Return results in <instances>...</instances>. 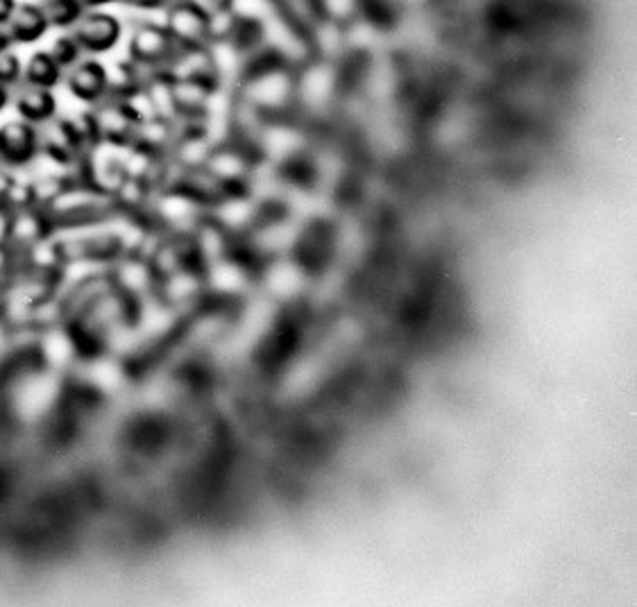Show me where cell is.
<instances>
[{
  "instance_id": "cell-14",
  "label": "cell",
  "mask_w": 637,
  "mask_h": 607,
  "mask_svg": "<svg viewBox=\"0 0 637 607\" xmlns=\"http://www.w3.org/2000/svg\"><path fill=\"white\" fill-rule=\"evenodd\" d=\"M23 80V64L19 60V54L12 50L0 52V84L12 86Z\"/></svg>"
},
{
  "instance_id": "cell-13",
  "label": "cell",
  "mask_w": 637,
  "mask_h": 607,
  "mask_svg": "<svg viewBox=\"0 0 637 607\" xmlns=\"http://www.w3.org/2000/svg\"><path fill=\"white\" fill-rule=\"evenodd\" d=\"M48 52L52 54V60L67 71V69H71V66H75L80 62L82 48H80V44L71 35H67V37L57 39Z\"/></svg>"
},
{
  "instance_id": "cell-5",
  "label": "cell",
  "mask_w": 637,
  "mask_h": 607,
  "mask_svg": "<svg viewBox=\"0 0 637 607\" xmlns=\"http://www.w3.org/2000/svg\"><path fill=\"white\" fill-rule=\"evenodd\" d=\"M39 155L37 128L27 121H10L0 128V163L5 168H25Z\"/></svg>"
},
{
  "instance_id": "cell-2",
  "label": "cell",
  "mask_w": 637,
  "mask_h": 607,
  "mask_svg": "<svg viewBox=\"0 0 637 607\" xmlns=\"http://www.w3.org/2000/svg\"><path fill=\"white\" fill-rule=\"evenodd\" d=\"M164 27L178 48H197L209 44V14L193 0H176L166 8Z\"/></svg>"
},
{
  "instance_id": "cell-6",
  "label": "cell",
  "mask_w": 637,
  "mask_h": 607,
  "mask_svg": "<svg viewBox=\"0 0 637 607\" xmlns=\"http://www.w3.org/2000/svg\"><path fill=\"white\" fill-rule=\"evenodd\" d=\"M67 86L77 100L86 105H98L109 96L107 69L94 60L77 62L67 73Z\"/></svg>"
},
{
  "instance_id": "cell-3",
  "label": "cell",
  "mask_w": 637,
  "mask_h": 607,
  "mask_svg": "<svg viewBox=\"0 0 637 607\" xmlns=\"http://www.w3.org/2000/svg\"><path fill=\"white\" fill-rule=\"evenodd\" d=\"M178 50H180L178 44L172 41L166 27L159 23L136 25L128 46L130 62L143 69H155V71H159Z\"/></svg>"
},
{
  "instance_id": "cell-9",
  "label": "cell",
  "mask_w": 637,
  "mask_h": 607,
  "mask_svg": "<svg viewBox=\"0 0 637 607\" xmlns=\"http://www.w3.org/2000/svg\"><path fill=\"white\" fill-rule=\"evenodd\" d=\"M64 69L52 60L50 52H35L31 62L23 69V82L31 86H41V89H52L60 84Z\"/></svg>"
},
{
  "instance_id": "cell-11",
  "label": "cell",
  "mask_w": 637,
  "mask_h": 607,
  "mask_svg": "<svg viewBox=\"0 0 637 607\" xmlns=\"http://www.w3.org/2000/svg\"><path fill=\"white\" fill-rule=\"evenodd\" d=\"M321 19L347 25L370 10V0H317Z\"/></svg>"
},
{
  "instance_id": "cell-19",
  "label": "cell",
  "mask_w": 637,
  "mask_h": 607,
  "mask_svg": "<svg viewBox=\"0 0 637 607\" xmlns=\"http://www.w3.org/2000/svg\"><path fill=\"white\" fill-rule=\"evenodd\" d=\"M10 46H12V39H10V35L3 31V27H0V52L10 50Z\"/></svg>"
},
{
  "instance_id": "cell-17",
  "label": "cell",
  "mask_w": 637,
  "mask_h": 607,
  "mask_svg": "<svg viewBox=\"0 0 637 607\" xmlns=\"http://www.w3.org/2000/svg\"><path fill=\"white\" fill-rule=\"evenodd\" d=\"M80 3L84 10H98V8L109 5V3H119V0H80Z\"/></svg>"
},
{
  "instance_id": "cell-12",
  "label": "cell",
  "mask_w": 637,
  "mask_h": 607,
  "mask_svg": "<svg viewBox=\"0 0 637 607\" xmlns=\"http://www.w3.org/2000/svg\"><path fill=\"white\" fill-rule=\"evenodd\" d=\"M41 10L48 19V25L62 27V31H67V27H73L82 19V14L86 12L80 0H46Z\"/></svg>"
},
{
  "instance_id": "cell-4",
  "label": "cell",
  "mask_w": 637,
  "mask_h": 607,
  "mask_svg": "<svg viewBox=\"0 0 637 607\" xmlns=\"http://www.w3.org/2000/svg\"><path fill=\"white\" fill-rule=\"evenodd\" d=\"M123 25L113 14L100 10H86L82 19L73 25L71 37L80 44L86 52H109L116 44L121 41Z\"/></svg>"
},
{
  "instance_id": "cell-15",
  "label": "cell",
  "mask_w": 637,
  "mask_h": 607,
  "mask_svg": "<svg viewBox=\"0 0 637 607\" xmlns=\"http://www.w3.org/2000/svg\"><path fill=\"white\" fill-rule=\"evenodd\" d=\"M16 0H0V27H5L10 25L12 16H14V10H16Z\"/></svg>"
},
{
  "instance_id": "cell-8",
  "label": "cell",
  "mask_w": 637,
  "mask_h": 607,
  "mask_svg": "<svg viewBox=\"0 0 637 607\" xmlns=\"http://www.w3.org/2000/svg\"><path fill=\"white\" fill-rule=\"evenodd\" d=\"M8 27H10L8 35L12 44H33V41H39L48 33L50 25L41 5L21 3L16 5L14 16Z\"/></svg>"
},
{
  "instance_id": "cell-18",
  "label": "cell",
  "mask_w": 637,
  "mask_h": 607,
  "mask_svg": "<svg viewBox=\"0 0 637 607\" xmlns=\"http://www.w3.org/2000/svg\"><path fill=\"white\" fill-rule=\"evenodd\" d=\"M8 102H10V86L0 84V111L8 107Z\"/></svg>"
},
{
  "instance_id": "cell-7",
  "label": "cell",
  "mask_w": 637,
  "mask_h": 607,
  "mask_svg": "<svg viewBox=\"0 0 637 607\" xmlns=\"http://www.w3.org/2000/svg\"><path fill=\"white\" fill-rule=\"evenodd\" d=\"M14 107L23 121L33 123V125H41V123L55 119L57 98L50 89L23 84L14 98Z\"/></svg>"
},
{
  "instance_id": "cell-10",
  "label": "cell",
  "mask_w": 637,
  "mask_h": 607,
  "mask_svg": "<svg viewBox=\"0 0 637 607\" xmlns=\"http://www.w3.org/2000/svg\"><path fill=\"white\" fill-rule=\"evenodd\" d=\"M277 14L286 19L291 25L300 27L307 33L311 25L321 21V10H317V0H275Z\"/></svg>"
},
{
  "instance_id": "cell-16",
  "label": "cell",
  "mask_w": 637,
  "mask_h": 607,
  "mask_svg": "<svg viewBox=\"0 0 637 607\" xmlns=\"http://www.w3.org/2000/svg\"><path fill=\"white\" fill-rule=\"evenodd\" d=\"M121 3L136 8V10H157V8L166 5V0H121Z\"/></svg>"
},
{
  "instance_id": "cell-1",
  "label": "cell",
  "mask_w": 637,
  "mask_h": 607,
  "mask_svg": "<svg viewBox=\"0 0 637 607\" xmlns=\"http://www.w3.org/2000/svg\"><path fill=\"white\" fill-rule=\"evenodd\" d=\"M345 64L309 60L296 69V107L309 113L327 111L345 92Z\"/></svg>"
}]
</instances>
